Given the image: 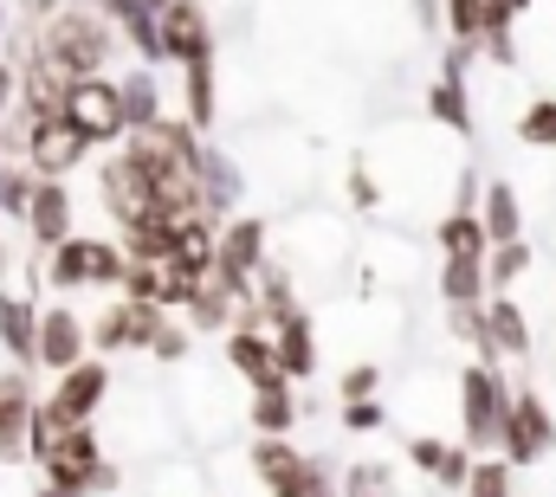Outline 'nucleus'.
Here are the masks:
<instances>
[{
  "instance_id": "nucleus-1",
  "label": "nucleus",
  "mask_w": 556,
  "mask_h": 497,
  "mask_svg": "<svg viewBox=\"0 0 556 497\" xmlns=\"http://www.w3.org/2000/svg\"><path fill=\"white\" fill-rule=\"evenodd\" d=\"M46 65L52 72H65V78H85L91 65H104V26L91 20V13H59L52 26H46Z\"/></svg>"
},
{
  "instance_id": "nucleus-5",
  "label": "nucleus",
  "mask_w": 556,
  "mask_h": 497,
  "mask_svg": "<svg viewBox=\"0 0 556 497\" xmlns=\"http://www.w3.org/2000/svg\"><path fill=\"white\" fill-rule=\"evenodd\" d=\"M162 39H168V52H175V59H188V65H207V26H201V13H194L188 0H168Z\"/></svg>"
},
{
  "instance_id": "nucleus-10",
  "label": "nucleus",
  "mask_w": 556,
  "mask_h": 497,
  "mask_svg": "<svg viewBox=\"0 0 556 497\" xmlns=\"http://www.w3.org/2000/svg\"><path fill=\"white\" fill-rule=\"evenodd\" d=\"M33 227H39V240H59V233H65V194H59V188H39Z\"/></svg>"
},
{
  "instance_id": "nucleus-4",
  "label": "nucleus",
  "mask_w": 556,
  "mask_h": 497,
  "mask_svg": "<svg viewBox=\"0 0 556 497\" xmlns=\"http://www.w3.org/2000/svg\"><path fill=\"white\" fill-rule=\"evenodd\" d=\"M52 278L59 284H91V278H124V258L111 246H85V240H72V246L59 252V265H52Z\"/></svg>"
},
{
  "instance_id": "nucleus-17",
  "label": "nucleus",
  "mask_w": 556,
  "mask_h": 497,
  "mask_svg": "<svg viewBox=\"0 0 556 497\" xmlns=\"http://www.w3.org/2000/svg\"><path fill=\"white\" fill-rule=\"evenodd\" d=\"M479 497H505V472H479Z\"/></svg>"
},
{
  "instance_id": "nucleus-18",
  "label": "nucleus",
  "mask_w": 556,
  "mask_h": 497,
  "mask_svg": "<svg viewBox=\"0 0 556 497\" xmlns=\"http://www.w3.org/2000/svg\"><path fill=\"white\" fill-rule=\"evenodd\" d=\"M498 7H525V0H498Z\"/></svg>"
},
{
  "instance_id": "nucleus-3",
  "label": "nucleus",
  "mask_w": 556,
  "mask_h": 497,
  "mask_svg": "<svg viewBox=\"0 0 556 497\" xmlns=\"http://www.w3.org/2000/svg\"><path fill=\"white\" fill-rule=\"evenodd\" d=\"M78 155H85V136L65 124V111H52V117H33V162H39L46 175H65Z\"/></svg>"
},
{
  "instance_id": "nucleus-6",
  "label": "nucleus",
  "mask_w": 556,
  "mask_h": 497,
  "mask_svg": "<svg viewBox=\"0 0 556 497\" xmlns=\"http://www.w3.org/2000/svg\"><path fill=\"white\" fill-rule=\"evenodd\" d=\"M98 394H104V369H72L65 387H59V400H52V413H59V420H78Z\"/></svg>"
},
{
  "instance_id": "nucleus-2",
  "label": "nucleus",
  "mask_w": 556,
  "mask_h": 497,
  "mask_svg": "<svg viewBox=\"0 0 556 497\" xmlns=\"http://www.w3.org/2000/svg\"><path fill=\"white\" fill-rule=\"evenodd\" d=\"M59 111H65V124L78 136H111V129H124V91H111L98 78H65Z\"/></svg>"
},
{
  "instance_id": "nucleus-7",
  "label": "nucleus",
  "mask_w": 556,
  "mask_h": 497,
  "mask_svg": "<svg viewBox=\"0 0 556 497\" xmlns=\"http://www.w3.org/2000/svg\"><path fill=\"white\" fill-rule=\"evenodd\" d=\"M39 349H46V362H52V369H72V356H78V323H72L65 310H59V317H46Z\"/></svg>"
},
{
  "instance_id": "nucleus-15",
  "label": "nucleus",
  "mask_w": 556,
  "mask_h": 497,
  "mask_svg": "<svg viewBox=\"0 0 556 497\" xmlns=\"http://www.w3.org/2000/svg\"><path fill=\"white\" fill-rule=\"evenodd\" d=\"M525 136H531V142H556V104H538V111L525 117Z\"/></svg>"
},
{
  "instance_id": "nucleus-9",
  "label": "nucleus",
  "mask_w": 556,
  "mask_h": 497,
  "mask_svg": "<svg viewBox=\"0 0 556 497\" xmlns=\"http://www.w3.org/2000/svg\"><path fill=\"white\" fill-rule=\"evenodd\" d=\"M26 420V381L20 374H7L0 381V453H13V426Z\"/></svg>"
},
{
  "instance_id": "nucleus-8",
  "label": "nucleus",
  "mask_w": 556,
  "mask_h": 497,
  "mask_svg": "<svg viewBox=\"0 0 556 497\" xmlns=\"http://www.w3.org/2000/svg\"><path fill=\"white\" fill-rule=\"evenodd\" d=\"M544 439H551V426H544V407H531V400H525V407L511 413V446H518V459H531Z\"/></svg>"
},
{
  "instance_id": "nucleus-11",
  "label": "nucleus",
  "mask_w": 556,
  "mask_h": 497,
  "mask_svg": "<svg viewBox=\"0 0 556 497\" xmlns=\"http://www.w3.org/2000/svg\"><path fill=\"white\" fill-rule=\"evenodd\" d=\"M0 336H7L13 349H26V343H33V310L13 304V297H0Z\"/></svg>"
},
{
  "instance_id": "nucleus-14",
  "label": "nucleus",
  "mask_w": 556,
  "mask_h": 497,
  "mask_svg": "<svg viewBox=\"0 0 556 497\" xmlns=\"http://www.w3.org/2000/svg\"><path fill=\"white\" fill-rule=\"evenodd\" d=\"M492 330H498V343H505V349H525V323H518V310H505V304H498V310H492Z\"/></svg>"
},
{
  "instance_id": "nucleus-13",
  "label": "nucleus",
  "mask_w": 556,
  "mask_h": 497,
  "mask_svg": "<svg viewBox=\"0 0 556 497\" xmlns=\"http://www.w3.org/2000/svg\"><path fill=\"white\" fill-rule=\"evenodd\" d=\"M511 233H518V207L505 188H492V240H511Z\"/></svg>"
},
{
  "instance_id": "nucleus-16",
  "label": "nucleus",
  "mask_w": 556,
  "mask_h": 497,
  "mask_svg": "<svg viewBox=\"0 0 556 497\" xmlns=\"http://www.w3.org/2000/svg\"><path fill=\"white\" fill-rule=\"evenodd\" d=\"M285 420H291V400H285V394H273V387H266V394H260V426H285Z\"/></svg>"
},
{
  "instance_id": "nucleus-12",
  "label": "nucleus",
  "mask_w": 556,
  "mask_h": 497,
  "mask_svg": "<svg viewBox=\"0 0 556 497\" xmlns=\"http://www.w3.org/2000/svg\"><path fill=\"white\" fill-rule=\"evenodd\" d=\"M466 413H472V433H485V420H492V381L485 374L466 381Z\"/></svg>"
}]
</instances>
